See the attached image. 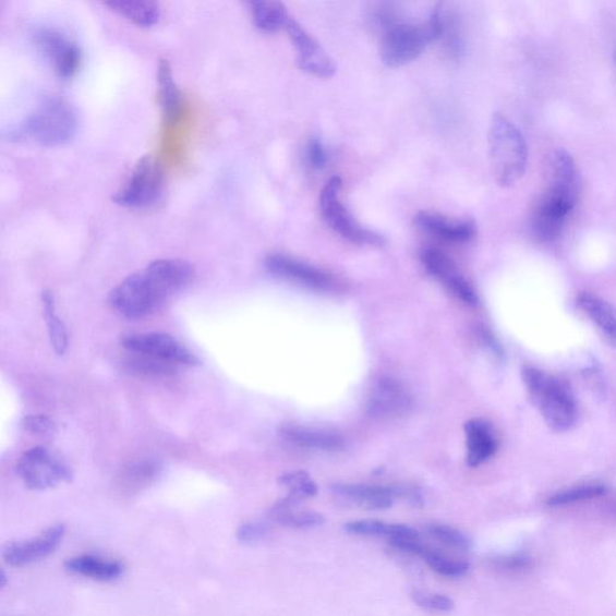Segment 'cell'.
<instances>
[{
	"mask_svg": "<svg viewBox=\"0 0 616 616\" xmlns=\"http://www.w3.org/2000/svg\"><path fill=\"white\" fill-rule=\"evenodd\" d=\"M114 13L131 20L142 27L156 25L160 17V8L156 2L148 0H113L106 3Z\"/></svg>",
	"mask_w": 616,
	"mask_h": 616,
	"instance_id": "26",
	"label": "cell"
},
{
	"mask_svg": "<svg viewBox=\"0 0 616 616\" xmlns=\"http://www.w3.org/2000/svg\"><path fill=\"white\" fill-rule=\"evenodd\" d=\"M22 426L33 434L52 435L56 432V424L50 416L28 415L23 420Z\"/></svg>",
	"mask_w": 616,
	"mask_h": 616,
	"instance_id": "37",
	"label": "cell"
},
{
	"mask_svg": "<svg viewBox=\"0 0 616 616\" xmlns=\"http://www.w3.org/2000/svg\"><path fill=\"white\" fill-rule=\"evenodd\" d=\"M77 130V114L72 104L60 96L43 99L23 121L15 136L45 145H62L71 141Z\"/></svg>",
	"mask_w": 616,
	"mask_h": 616,
	"instance_id": "5",
	"label": "cell"
},
{
	"mask_svg": "<svg viewBox=\"0 0 616 616\" xmlns=\"http://www.w3.org/2000/svg\"><path fill=\"white\" fill-rule=\"evenodd\" d=\"M487 143L497 184L510 188L527 170L529 150L524 136L514 122L502 113H495L487 133Z\"/></svg>",
	"mask_w": 616,
	"mask_h": 616,
	"instance_id": "4",
	"label": "cell"
},
{
	"mask_svg": "<svg viewBox=\"0 0 616 616\" xmlns=\"http://www.w3.org/2000/svg\"><path fill=\"white\" fill-rule=\"evenodd\" d=\"M285 31L294 46L297 62L301 71L319 78H329L335 75L337 67L333 58L298 21L290 17Z\"/></svg>",
	"mask_w": 616,
	"mask_h": 616,
	"instance_id": "14",
	"label": "cell"
},
{
	"mask_svg": "<svg viewBox=\"0 0 616 616\" xmlns=\"http://www.w3.org/2000/svg\"><path fill=\"white\" fill-rule=\"evenodd\" d=\"M267 271L282 280L304 286L317 292H336L341 288L337 278L328 271L309 263L289 257L287 254L274 253L265 259Z\"/></svg>",
	"mask_w": 616,
	"mask_h": 616,
	"instance_id": "11",
	"label": "cell"
},
{
	"mask_svg": "<svg viewBox=\"0 0 616 616\" xmlns=\"http://www.w3.org/2000/svg\"><path fill=\"white\" fill-rule=\"evenodd\" d=\"M331 492L337 497L347 499L359 507L366 509H388L394 499L403 496L415 502L418 494L406 491L403 487L381 486L367 484L340 483L331 485Z\"/></svg>",
	"mask_w": 616,
	"mask_h": 616,
	"instance_id": "17",
	"label": "cell"
},
{
	"mask_svg": "<svg viewBox=\"0 0 616 616\" xmlns=\"http://www.w3.org/2000/svg\"><path fill=\"white\" fill-rule=\"evenodd\" d=\"M270 528L264 521H247L238 529L237 539L240 543L252 545L269 536Z\"/></svg>",
	"mask_w": 616,
	"mask_h": 616,
	"instance_id": "36",
	"label": "cell"
},
{
	"mask_svg": "<svg viewBox=\"0 0 616 616\" xmlns=\"http://www.w3.org/2000/svg\"><path fill=\"white\" fill-rule=\"evenodd\" d=\"M280 484L288 491V496L300 502L302 498L316 496L318 486L312 481L309 473L294 471L286 473L280 479Z\"/></svg>",
	"mask_w": 616,
	"mask_h": 616,
	"instance_id": "32",
	"label": "cell"
},
{
	"mask_svg": "<svg viewBox=\"0 0 616 616\" xmlns=\"http://www.w3.org/2000/svg\"><path fill=\"white\" fill-rule=\"evenodd\" d=\"M306 159L309 166L313 170H321L328 162L327 148L318 141V138H311L306 147Z\"/></svg>",
	"mask_w": 616,
	"mask_h": 616,
	"instance_id": "38",
	"label": "cell"
},
{
	"mask_svg": "<svg viewBox=\"0 0 616 616\" xmlns=\"http://www.w3.org/2000/svg\"><path fill=\"white\" fill-rule=\"evenodd\" d=\"M522 379L546 424L555 432L573 427L578 420V407L566 383L534 367L522 370Z\"/></svg>",
	"mask_w": 616,
	"mask_h": 616,
	"instance_id": "3",
	"label": "cell"
},
{
	"mask_svg": "<svg viewBox=\"0 0 616 616\" xmlns=\"http://www.w3.org/2000/svg\"><path fill=\"white\" fill-rule=\"evenodd\" d=\"M342 182L339 178H331L324 185L319 196L322 216L327 225L347 241L357 245L383 246L386 240L377 232L372 231L358 222L352 213L341 200Z\"/></svg>",
	"mask_w": 616,
	"mask_h": 616,
	"instance_id": "7",
	"label": "cell"
},
{
	"mask_svg": "<svg viewBox=\"0 0 616 616\" xmlns=\"http://www.w3.org/2000/svg\"><path fill=\"white\" fill-rule=\"evenodd\" d=\"M41 301L44 317L46 325H48V331L53 351L58 355H62L68 350L69 337L65 325L60 317L56 316L55 298L50 290H46V292L43 293Z\"/></svg>",
	"mask_w": 616,
	"mask_h": 616,
	"instance_id": "29",
	"label": "cell"
},
{
	"mask_svg": "<svg viewBox=\"0 0 616 616\" xmlns=\"http://www.w3.org/2000/svg\"><path fill=\"white\" fill-rule=\"evenodd\" d=\"M381 58L389 68H399L420 58L435 43L428 21L414 23L382 16Z\"/></svg>",
	"mask_w": 616,
	"mask_h": 616,
	"instance_id": "6",
	"label": "cell"
},
{
	"mask_svg": "<svg viewBox=\"0 0 616 616\" xmlns=\"http://www.w3.org/2000/svg\"><path fill=\"white\" fill-rule=\"evenodd\" d=\"M159 472L160 464L156 461L134 462L123 470L120 484L125 493H136L153 483Z\"/></svg>",
	"mask_w": 616,
	"mask_h": 616,
	"instance_id": "28",
	"label": "cell"
},
{
	"mask_svg": "<svg viewBox=\"0 0 616 616\" xmlns=\"http://www.w3.org/2000/svg\"><path fill=\"white\" fill-rule=\"evenodd\" d=\"M606 486L597 483H590L569 487V490L557 493L548 499V505L553 507L572 505L576 503L588 502V499L600 497L606 494Z\"/></svg>",
	"mask_w": 616,
	"mask_h": 616,
	"instance_id": "31",
	"label": "cell"
},
{
	"mask_svg": "<svg viewBox=\"0 0 616 616\" xmlns=\"http://www.w3.org/2000/svg\"><path fill=\"white\" fill-rule=\"evenodd\" d=\"M414 224L426 234L451 243H467L473 240L476 231L471 220L449 218L428 212L418 214Z\"/></svg>",
	"mask_w": 616,
	"mask_h": 616,
	"instance_id": "18",
	"label": "cell"
},
{
	"mask_svg": "<svg viewBox=\"0 0 616 616\" xmlns=\"http://www.w3.org/2000/svg\"><path fill=\"white\" fill-rule=\"evenodd\" d=\"M166 177L159 161L145 157L137 162L132 176L113 196L114 204L133 210L155 206L165 193Z\"/></svg>",
	"mask_w": 616,
	"mask_h": 616,
	"instance_id": "8",
	"label": "cell"
},
{
	"mask_svg": "<svg viewBox=\"0 0 616 616\" xmlns=\"http://www.w3.org/2000/svg\"><path fill=\"white\" fill-rule=\"evenodd\" d=\"M412 600L418 607L432 613H449L456 608V603L450 597L434 592L415 590Z\"/></svg>",
	"mask_w": 616,
	"mask_h": 616,
	"instance_id": "35",
	"label": "cell"
},
{
	"mask_svg": "<svg viewBox=\"0 0 616 616\" xmlns=\"http://www.w3.org/2000/svg\"><path fill=\"white\" fill-rule=\"evenodd\" d=\"M578 201L576 161L565 149H556L549 161V181L532 216V230L542 241L560 237Z\"/></svg>",
	"mask_w": 616,
	"mask_h": 616,
	"instance_id": "2",
	"label": "cell"
},
{
	"mask_svg": "<svg viewBox=\"0 0 616 616\" xmlns=\"http://www.w3.org/2000/svg\"><path fill=\"white\" fill-rule=\"evenodd\" d=\"M422 262L427 273L437 278L463 304L470 306L479 304V297L473 287L447 254L435 249H426L422 253Z\"/></svg>",
	"mask_w": 616,
	"mask_h": 616,
	"instance_id": "16",
	"label": "cell"
},
{
	"mask_svg": "<svg viewBox=\"0 0 616 616\" xmlns=\"http://www.w3.org/2000/svg\"><path fill=\"white\" fill-rule=\"evenodd\" d=\"M251 13L255 27L266 33L286 29L290 16L280 2H253Z\"/></svg>",
	"mask_w": 616,
	"mask_h": 616,
	"instance_id": "27",
	"label": "cell"
},
{
	"mask_svg": "<svg viewBox=\"0 0 616 616\" xmlns=\"http://www.w3.org/2000/svg\"><path fill=\"white\" fill-rule=\"evenodd\" d=\"M16 470L22 482L32 491L51 490L73 479L71 469L45 447L27 450L20 458Z\"/></svg>",
	"mask_w": 616,
	"mask_h": 616,
	"instance_id": "9",
	"label": "cell"
},
{
	"mask_svg": "<svg viewBox=\"0 0 616 616\" xmlns=\"http://www.w3.org/2000/svg\"><path fill=\"white\" fill-rule=\"evenodd\" d=\"M468 439V463L471 468L490 460L497 450V439L490 424L472 420L464 425Z\"/></svg>",
	"mask_w": 616,
	"mask_h": 616,
	"instance_id": "21",
	"label": "cell"
},
{
	"mask_svg": "<svg viewBox=\"0 0 616 616\" xmlns=\"http://www.w3.org/2000/svg\"><path fill=\"white\" fill-rule=\"evenodd\" d=\"M499 564L507 569H518L527 567L529 565V560L528 557L524 556H510L503 559Z\"/></svg>",
	"mask_w": 616,
	"mask_h": 616,
	"instance_id": "39",
	"label": "cell"
},
{
	"mask_svg": "<svg viewBox=\"0 0 616 616\" xmlns=\"http://www.w3.org/2000/svg\"><path fill=\"white\" fill-rule=\"evenodd\" d=\"M64 567L69 573L101 581V583L118 580L124 573L122 563L93 554L72 557L65 561Z\"/></svg>",
	"mask_w": 616,
	"mask_h": 616,
	"instance_id": "19",
	"label": "cell"
},
{
	"mask_svg": "<svg viewBox=\"0 0 616 616\" xmlns=\"http://www.w3.org/2000/svg\"><path fill=\"white\" fill-rule=\"evenodd\" d=\"M427 533L430 536L434 538L436 541L449 546V548L458 551H470L472 546V541L458 529L444 526V524H432L427 527Z\"/></svg>",
	"mask_w": 616,
	"mask_h": 616,
	"instance_id": "33",
	"label": "cell"
},
{
	"mask_svg": "<svg viewBox=\"0 0 616 616\" xmlns=\"http://www.w3.org/2000/svg\"><path fill=\"white\" fill-rule=\"evenodd\" d=\"M422 557L433 571L444 577L460 578L467 575L470 569L468 561L455 559V557L436 552L428 546Z\"/></svg>",
	"mask_w": 616,
	"mask_h": 616,
	"instance_id": "30",
	"label": "cell"
},
{
	"mask_svg": "<svg viewBox=\"0 0 616 616\" xmlns=\"http://www.w3.org/2000/svg\"><path fill=\"white\" fill-rule=\"evenodd\" d=\"M33 41L46 60H49L58 76L69 78L77 73L81 50L64 33L51 27H39L33 32Z\"/></svg>",
	"mask_w": 616,
	"mask_h": 616,
	"instance_id": "12",
	"label": "cell"
},
{
	"mask_svg": "<svg viewBox=\"0 0 616 616\" xmlns=\"http://www.w3.org/2000/svg\"><path fill=\"white\" fill-rule=\"evenodd\" d=\"M158 98L162 116L173 121L181 110V92L172 77L171 65L162 60L158 65Z\"/></svg>",
	"mask_w": 616,
	"mask_h": 616,
	"instance_id": "25",
	"label": "cell"
},
{
	"mask_svg": "<svg viewBox=\"0 0 616 616\" xmlns=\"http://www.w3.org/2000/svg\"><path fill=\"white\" fill-rule=\"evenodd\" d=\"M122 346L137 357L154 360L172 367L195 365L196 357L177 339L168 334H128L122 337Z\"/></svg>",
	"mask_w": 616,
	"mask_h": 616,
	"instance_id": "10",
	"label": "cell"
},
{
	"mask_svg": "<svg viewBox=\"0 0 616 616\" xmlns=\"http://www.w3.org/2000/svg\"><path fill=\"white\" fill-rule=\"evenodd\" d=\"M281 435L290 444L306 449L337 451L345 446L343 438L339 434L325 428L288 425L281 428Z\"/></svg>",
	"mask_w": 616,
	"mask_h": 616,
	"instance_id": "20",
	"label": "cell"
},
{
	"mask_svg": "<svg viewBox=\"0 0 616 616\" xmlns=\"http://www.w3.org/2000/svg\"><path fill=\"white\" fill-rule=\"evenodd\" d=\"M577 301L578 306L616 347V309L608 301L591 293L580 294Z\"/></svg>",
	"mask_w": 616,
	"mask_h": 616,
	"instance_id": "22",
	"label": "cell"
},
{
	"mask_svg": "<svg viewBox=\"0 0 616 616\" xmlns=\"http://www.w3.org/2000/svg\"><path fill=\"white\" fill-rule=\"evenodd\" d=\"M345 530L355 536L385 538L387 541L421 536L415 529L404 524H388L381 520H357L347 522Z\"/></svg>",
	"mask_w": 616,
	"mask_h": 616,
	"instance_id": "24",
	"label": "cell"
},
{
	"mask_svg": "<svg viewBox=\"0 0 616 616\" xmlns=\"http://www.w3.org/2000/svg\"><path fill=\"white\" fill-rule=\"evenodd\" d=\"M65 534L63 524H55L38 536L9 542L3 548V559L9 566L25 567L36 564L53 554L61 545Z\"/></svg>",
	"mask_w": 616,
	"mask_h": 616,
	"instance_id": "15",
	"label": "cell"
},
{
	"mask_svg": "<svg viewBox=\"0 0 616 616\" xmlns=\"http://www.w3.org/2000/svg\"><path fill=\"white\" fill-rule=\"evenodd\" d=\"M439 41L444 43L446 52L455 60H458L463 52V40L459 27V22L451 14H447L444 9V31Z\"/></svg>",
	"mask_w": 616,
	"mask_h": 616,
	"instance_id": "34",
	"label": "cell"
},
{
	"mask_svg": "<svg viewBox=\"0 0 616 616\" xmlns=\"http://www.w3.org/2000/svg\"><path fill=\"white\" fill-rule=\"evenodd\" d=\"M195 277L194 266L182 259H158L126 277L112 290L111 305L128 319H141L188 287Z\"/></svg>",
	"mask_w": 616,
	"mask_h": 616,
	"instance_id": "1",
	"label": "cell"
},
{
	"mask_svg": "<svg viewBox=\"0 0 616 616\" xmlns=\"http://www.w3.org/2000/svg\"><path fill=\"white\" fill-rule=\"evenodd\" d=\"M298 504L299 502L287 496L273 507L270 515L278 524L292 529H313L324 524L322 515L317 511L299 510Z\"/></svg>",
	"mask_w": 616,
	"mask_h": 616,
	"instance_id": "23",
	"label": "cell"
},
{
	"mask_svg": "<svg viewBox=\"0 0 616 616\" xmlns=\"http://www.w3.org/2000/svg\"><path fill=\"white\" fill-rule=\"evenodd\" d=\"M413 403L411 392L401 382L381 377L370 391L366 411L374 420L392 421L410 413Z\"/></svg>",
	"mask_w": 616,
	"mask_h": 616,
	"instance_id": "13",
	"label": "cell"
}]
</instances>
